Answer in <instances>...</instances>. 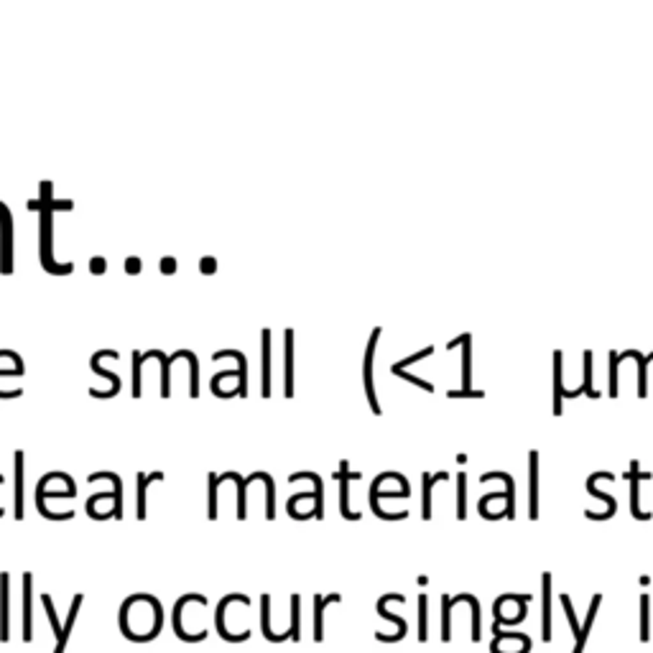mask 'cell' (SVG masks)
Masks as SVG:
<instances>
[{"instance_id":"cell-1","label":"cell","mask_w":653,"mask_h":653,"mask_svg":"<svg viewBox=\"0 0 653 653\" xmlns=\"http://www.w3.org/2000/svg\"><path fill=\"white\" fill-rule=\"evenodd\" d=\"M74 207L72 199H51V182H41V199H31L28 202V210H38L41 212V222H38V238H41V245H38V258H41V266L46 273H54V276H69L74 271V263H57L51 258V222H54V212L64 210L69 212Z\"/></svg>"},{"instance_id":"cell-2","label":"cell","mask_w":653,"mask_h":653,"mask_svg":"<svg viewBox=\"0 0 653 653\" xmlns=\"http://www.w3.org/2000/svg\"><path fill=\"white\" fill-rule=\"evenodd\" d=\"M0 273H13V217L6 202H0Z\"/></svg>"},{"instance_id":"cell-3","label":"cell","mask_w":653,"mask_h":653,"mask_svg":"<svg viewBox=\"0 0 653 653\" xmlns=\"http://www.w3.org/2000/svg\"><path fill=\"white\" fill-rule=\"evenodd\" d=\"M140 357H143V362L151 360V357H159L161 360V398H169L172 396V365L184 357V350H177L174 355H164L161 350H148L146 355Z\"/></svg>"},{"instance_id":"cell-4","label":"cell","mask_w":653,"mask_h":653,"mask_svg":"<svg viewBox=\"0 0 653 653\" xmlns=\"http://www.w3.org/2000/svg\"><path fill=\"white\" fill-rule=\"evenodd\" d=\"M11 638V574L0 571V643Z\"/></svg>"},{"instance_id":"cell-5","label":"cell","mask_w":653,"mask_h":653,"mask_svg":"<svg viewBox=\"0 0 653 653\" xmlns=\"http://www.w3.org/2000/svg\"><path fill=\"white\" fill-rule=\"evenodd\" d=\"M13 462H16V498H13V515L16 520H23V450H18L13 454Z\"/></svg>"},{"instance_id":"cell-6","label":"cell","mask_w":653,"mask_h":653,"mask_svg":"<svg viewBox=\"0 0 653 653\" xmlns=\"http://www.w3.org/2000/svg\"><path fill=\"white\" fill-rule=\"evenodd\" d=\"M82 603H84L82 592H79V595H74V600H72V608H69V615H67V620H64V625H62V638H59L57 646H54V653H64V648H67V641H69V633H72V628H74L77 615H79V610H82Z\"/></svg>"},{"instance_id":"cell-7","label":"cell","mask_w":653,"mask_h":653,"mask_svg":"<svg viewBox=\"0 0 653 653\" xmlns=\"http://www.w3.org/2000/svg\"><path fill=\"white\" fill-rule=\"evenodd\" d=\"M164 480V472H148V475H143V472H138V503H135V510H138V520H146V493L148 488H151L153 482Z\"/></svg>"},{"instance_id":"cell-8","label":"cell","mask_w":653,"mask_h":653,"mask_svg":"<svg viewBox=\"0 0 653 653\" xmlns=\"http://www.w3.org/2000/svg\"><path fill=\"white\" fill-rule=\"evenodd\" d=\"M97 480H110L115 485V490H113V501H115L113 515L121 520L123 518V480L115 475V472H92V475H89V482H97Z\"/></svg>"},{"instance_id":"cell-9","label":"cell","mask_w":653,"mask_h":653,"mask_svg":"<svg viewBox=\"0 0 653 653\" xmlns=\"http://www.w3.org/2000/svg\"><path fill=\"white\" fill-rule=\"evenodd\" d=\"M33 577L26 571L23 574V643H31L33 633H31V600H33Z\"/></svg>"},{"instance_id":"cell-10","label":"cell","mask_w":653,"mask_h":653,"mask_svg":"<svg viewBox=\"0 0 653 653\" xmlns=\"http://www.w3.org/2000/svg\"><path fill=\"white\" fill-rule=\"evenodd\" d=\"M335 600H340V597H327V600H322V597H317V603H314V641H322V610L327 603H335Z\"/></svg>"},{"instance_id":"cell-11","label":"cell","mask_w":653,"mask_h":653,"mask_svg":"<svg viewBox=\"0 0 653 653\" xmlns=\"http://www.w3.org/2000/svg\"><path fill=\"white\" fill-rule=\"evenodd\" d=\"M597 608H600V597H595V603H592V608H590V615H587V623H584V628H579V643H577V646H574V653H582L584 641H587V633H590L592 623H595V613H597Z\"/></svg>"},{"instance_id":"cell-12","label":"cell","mask_w":653,"mask_h":653,"mask_svg":"<svg viewBox=\"0 0 653 653\" xmlns=\"http://www.w3.org/2000/svg\"><path fill=\"white\" fill-rule=\"evenodd\" d=\"M184 357L189 360V368H191L189 396H191V398H197V396H199V365H197V357H194V352H189V350L184 352Z\"/></svg>"},{"instance_id":"cell-13","label":"cell","mask_w":653,"mask_h":653,"mask_svg":"<svg viewBox=\"0 0 653 653\" xmlns=\"http://www.w3.org/2000/svg\"><path fill=\"white\" fill-rule=\"evenodd\" d=\"M143 352H133V398H140V365H143Z\"/></svg>"},{"instance_id":"cell-14","label":"cell","mask_w":653,"mask_h":653,"mask_svg":"<svg viewBox=\"0 0 653 653\" xmlns=\"http://www.w3.org/2000/svg\"><path fill=\"white\" fill-rule=\"evenodd\" d=\"M544 641H549L552 638V625H549V615H552L549 613V577L544 579Z\"/></svg>"},{"instance_id":"cell-15","label":"cell","mask_w":653,"mask_h":653,"mask_svg":"<svg viewBox=\"0 0 653 653\" xmlns=\"http://www.w3.org/2000/svg\"><path fill=\"white\" fill-rule=\"evenodd\" d=\"M294 641H298V597L291 600V630H289Z\"/></svg>"},{"instance_id":"cell-16","label":"cell","mask_w":653,"mask_h":653,"mask_svg":"<svg viewBox=\"0 0 653 653\" xmlns=\"http://www.w3.org/2000/svg\"><path fill=\"white\" fill-rule=\"evenodd\" d=\"M419 641H426V597L419 600Z\"/></svg>"},{"instance_id":"cell-17","label":"cell","mask_w":653,"mask_h":653,"mask_svg":"<svg viewBox=\"0 0 653 653\" xmlns=\"http://www.w3.org/2000/svg\"><path fill=\"white\" fill-rule=\"evenodd\" d=\"M641 610H643V615H641V641H648V597H643V603H641Z\"/></svg>"},{"instance_id":"cell-18","label":"cell","mask_w":653,"mask_h":653,"mask_svg":"<svg viewBox=\"0 0 653 653\" xmlns=\"http://www.w3.org/2000/svg\"><path fill=\"white\" fill-rule=\"evenodd\" d=\"M89 271L95 273V276H100V273H105V271H108V260H105V258H100V255H95V258L89 260Z\"/></svg>"},{"instance_id":"cell-19","label":"cell","mask_w":653,"mask_h":653,"mask_svg":"<svg viewBox=\"0 0 653 653\" xmlns=\"http://www.w3.org/2000/svg\"><path fill=\"white\" fill-rule=\"evenodd\" d=\"M159 268H161V273H166V276H172V273L177 271V258H172V255H166V258H161Z\"/></svg>"},{"instance_id":"cell-20","label":"cell","mask_w":653,"mask_h":653,"mask_svg":"<svg viewBox=\"0 0 653 653\" xmlns=\"http://www.w3.org/2000/svg\"><path fill=\"white\" fill-rule=\"evenodd\" d=\"M125 273H130V276H135V273H140V258H135V255H130V258L125 260Z\"/></svg>"},{"instance_id":"cell-21","label":"cell","mask_w":653,"mask_h":653,"mask_svg":"<svg viewBox=\"0 0 653 653\" xmlns=\"http://www.w3.org/2000/svg\"><path fill=\"white\" fill-rule=\"evenodd\" d=\"M199 268H202V273H212V271H215V260H212V258H202Z\"/></svg>"},{"instance_id":"cell-22","label":"cell","mask_w":653,"mask_h":653,"mask_svg":"<svg viewBox=\"0 0 653 653\" xmlns=\"http://www.w3.org/2000/svg\"><path fill=\"white\" fill-rule=\"evenodd\" d=\"M3 482H6V480H3V475H0V485H3ZM3 513H6V510H3V508H0V518H3Z\"/></svg>"}]
</instances>
